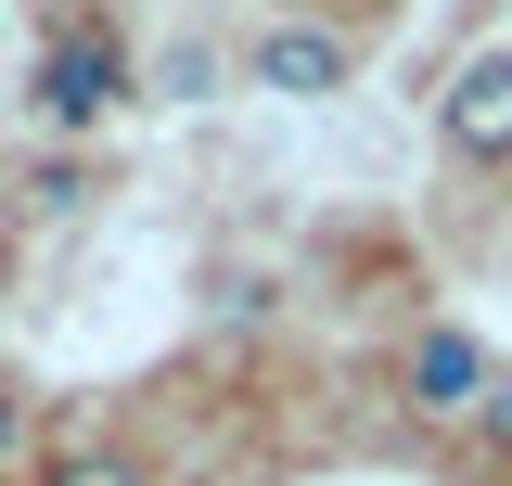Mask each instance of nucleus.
I'll return each mask as SVG.
<instances>
[{"mask_svg": "<svg viewBox=\"0 0 512 486\" xmlns=\"http://www.w3.org/2000/svg\"><path fill=\"white\" fill-rule=\"evenodd\" d=\"M436 141H448V154H474V167H500V154H512V52H474V64L436 90Z\"/></svg>", "mask_w": 512, "mask_h": 486, "instance_id": "f257e3e1", "label": "nucleus"}, {"mask_svg": "<svg viewBox=\"0 0 512 486\" xmlns=\"http://www.w3.org/2000/svg\"><path fill=\"white\" fill-rule=\"evenodd\" d=\"M256 90H282V103H333V90H346V39H320V26H269V39H256Z\"/></svg>", "mask_w": 512, "mask_h": 486, "instance_id": "f03ea898", "label": "nucleus"}, {"mask_svg": "<svg viewBox=\"0 0 512 486\" xmlns=\"http://www.w3.org/2000/svg\"><path fill=\"white\" fill-rule=\"evenodd\" d=\"M487 384H500V371H487L474 333H423V346H410V397H423V410H487Z\"/></svg>", "mask_w": 512, "mask_h": 486, "instance_id": "7ed1b4c3", "label": "nucleus"}, {"mask_svg": "<svg viewBox=\"0 0 512 486\" xmlns=\"http://www.w3.org/2000/svg\"><path fill=\"white\" fill-rule=\"evenodd\" d=\"M103 103H116V52H103V39H52V52H39V116H103Z\"/></svg>", "mask_w": 512, "mask_h": 486, "instance_id": "20e7f679", "label": "nucleus"}, {"mask_svg": "<svg viewBox=\"0 0 512 486\" xmlns=\"http://www.w3.org/2000/svg\"><path fill=\"white\" fill-rule=\"evenodd\" d=\"M52 486H141V474H128L116 448H77V461H64V474H52Z\"/></svg>", "mask_w": 512, "mask_h": 486, "instance_id": "39448f33", "label": "nucleus"}, {"mask_svg": "<svg viewBox=\"0 0 512 486\" xmlns=\"http://www.w3.org/2000/svg\"><path fill=\"white\" fill-rule=\"evenodd\" d=\"M474 423H487V448H500V461H512V371H500V384H487V410H474Z\"/></svg>", "mask_w": 512, "mask_h": 486, "instance_id": "423d86ee", "label": "nucleus"}, {"mask_svg": "<svg viewBox=\"0 0 512 486\" xmlns=\"http://www.w3.org/2000/svg\"><path fill=\"white\" fill-rule=\"evenodd\" d=\"M13 435H26V397H13V384H0V461H13Z\"/></svg>", "mask_w": 512, "mask_h": 486, "instance_id": "0eeeda50", "label": "nucleus"}]
</instances>
